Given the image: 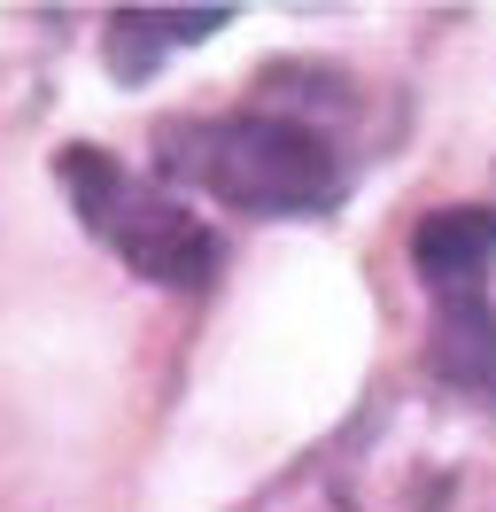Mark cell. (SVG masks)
<instances>
[{
	"label": "cell",
	"mask_w": 496,
	"mask_h": 512,
	"mask_svg": "<svg viewBox=\"0 0 496 512\" xmlns=\"http://www.w3.org/2000/svg\"><path fill=\"white\" fill-rule=\"evenodd\" d=\"M55 179H62V194H70V210L86 218V233L117 256L124 272H140L155 288H202V280H217V256H225L217 233L186 210L179 194L132 179L109 148H86V140L62 148Z\"/></svg>",
	"instance_id": "cell-2"
},
{
	"label": "cell",
	"mask_w": 496,
	"mask_h": 512,
	"mask_svg": "<svg viewBox=\"0 0 496 512\" xmlns=\"http://www.w3.org/2000/svg\"><path fill=\"white\" fill-rule=\"evenodd\" d=\"M434 373L489 404L496 412V311H489V288L473 295H434Z\"/></svg>",
	"instance_id": "cell-5"
},
{
	"label": "cell",
	"mask_w": 496,
	"mask_h": 512,
	"mask_svg": "<svg viewBox=\"0 0 496 512\" xmlns=\"http://www.w3.org/2000/svg\"><path fill=\"white\" fill-rule=\"evenodd\" d=\"M155 171L171 187L217 194L248 218H326L349 187V163L318 117L248 101L241 117H171L155 125Z\"/></svg>",
	"instance_id": "cell-1"
},
{
	"label": "cell",
	"mask_w": 496,
	"mask_h": 512,
	"mask_svg": "<svg viewBox=\"0 0 496 512\" xmlns=\"http://www.w3.org/2000/svg\"><path fill=\"white\" fill-rule=\"evenodd\" d=\"M411 264L427 295H473L496 272V210H434L411 233Z\"/></svg>",
	"instance_id": "cell-3"
},
{
	"label": "cell",
	"mask_w": 496,
	"mask_h": 512,
	"mask_svg": "<svg viewBox=\"0 0 496 512\" xmlns=\"http://www.w3.org/2000/svg\"><path fill=\"white\" fill-rule=\"evenodd\" d=\"M233 8H117L109 32H101V55H109V78L117 86H148L155 63L171 47H194V39L225 32Z\"/></svg>",
	"instance_id": "cell-4"
}]
</instances>
